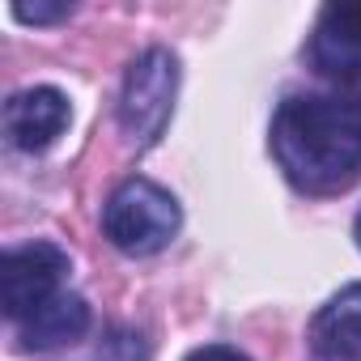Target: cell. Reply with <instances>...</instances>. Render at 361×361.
I'll list each match as a JSON object with an SVG mask.
<instances>
[{"label": "cell", "mask_w": 361, "mask_h": 361, "mask_svg": "<svg viewBox=\"0 0 361 361\" xmlns=\"http://www.w3.org/2000/svg\"><path fill=\"white\" fill-rule=\"evenodd\" d=\"M272 157L298 192L327 196L361 174V98L293 94L272 119Z\"/></svg>", "instance_id": "1"}, {"label": "cell", "mask_w": 361, "mask_h": 361, "mask_svg": "<svg viewBox=\"0 0 361 361\" xmlns=\"http://www.w3.org/2000/svg\"><path fill=\"white\" fill-rule=\"evenodd\" d=\"M178 226H183L178 200L166 188H157L153 178L119 183L102 209V230L111 247H119L123 255H157L161 247H170Z\"/></svg>", "instance_id": "2"}, {"label": "cell", "mask_w": 361, "mask_h": 361, "mask_svg": "<svg viewBox=\"0 0 361 361\" xmlns=\"http://www.w3.org/2000/svg\"><path fill=\"white\" fill-rule=\"evenodd\" d=\"M178 94V60L166 47H149L145 56L132 60L119 94V128L136 145H153L174 111Z\"/></svg>", "instance_id": "3"}, {"label": "cell", "mask_w": 361, "mask_h": 361, "mask_svg": "<svg viewBox=\"0 0 361 361\" xmlns=\"http://www.w3.org/2000/svg\"><path fill=\"white\" fill-rule=\"evenodd\" d=\"M73 272V259L56 243H26L13 247L0 264V298H5V314L13 323L30 319L43 302H51Z\"/></svg>", "instance_id": "4"}, {"label": "cell", "mask_w": 361, "mask_h": 361, "mask_svg": "<svg viewBox=\"0 0 361 361\" xmlns=\"http://www.w3.org/2000/svg\"><path fill=\"white\" fill-rule=\"evenodd\" d=\"M310 64L336 85L361 81V0L327 5L310 39Z\"/></svg>", "instance_id": "5"}, {"label": "cell", "mask_w": 361, "mask_h": 361, "mask_svg": "<svg viewBox=\"0 0 361 361\" xmlns=\"http://www.w3.org/2000/svg\"><path fill=\"white\" fill-rule=\"evenodd\" d=\"M73 106L56 85H35L9 98L5 106V136L13 140V149L22 153H43L47 145H56V136L68 128Z\"/></svg>", "instance_id": "6"}, {"label": "cell", "mask_w": 361, "mask_h": 361, "mask_svg": "<svg viewBox=\"0 0 361 361\" xmlns=\"http://www.w3.org/2000/svg\"><path fill=\"white\" fill-rule=\"evenodd\" d=\"M90 331V302L81 293L60 289L51 302H43L30 319H22V348L43 353V348H60V344H77Z\"/></svg>", "instance_id": "7"}, {"label": "cell", "mask_w": 361, "mask_h": 361, "mask_svg": "<svg viewBox=\"0 0 361 361\" xmlns=\"http://www.w3.org/2000/svg\"><path fill=\"white\" fill-rule=\"evenodd\" d=\"M310 348L319 357H353L361 361V281L344 285L319 314L310 319Z\"/></svg>", "instance_id": "8"}, {"label": "cell", "mask_w": 361, "mask_h": 361, "mask_svg": "<svg viewBox=\"0 0 361 361\" xmlns=\"http://www.w3.org/2000/svg\"><path fill=\"white\" fill-rule=\"evenodd\" d=\"M73 13V5H13V18L18 22H35V26H47V22H60V18H68Z\"/></svg>", "instance_id": "9"}, {"label": "cell", "mask_w": 361, "mask_h": 361, "mask_svg": "<svg viewBox=\"0 0 361 361\" xmlns=\"http://www.w3.org/2000/svg\"><path fill=\"white\" fill-rule=\"evenodd\" d=\"M183 361H251V357L230 348V344H204V348H192Z\"/></svg>", "instance_id": "10"}, {"label": "cell", "mask_w": 361, "mask_h": 361, "mask_svg": "<svg viewBox=\"0 0 361 361\" xmlns=\"http://www.w3.org/2000/svg\"><path fill=\"white\" fill-rule=\"evenodd\" d=\"M353 243H357V251H361V209H357V221H353Z\"/></svg>", "instance_id": "11"}, {"label": "cell", "mask_w": 361, "mask_h": 361, "mask_svg": "<svg viewBox=\"0 0 361 361\" xmlns=\"http://www.w3.org/2000/svg\"><path fill=\"white\" fill-rule=\"evenodd\" d=\"M314 361H353V357H319V353H314Z\"/></svg>", "instance_id": "12"}]
</instances>
